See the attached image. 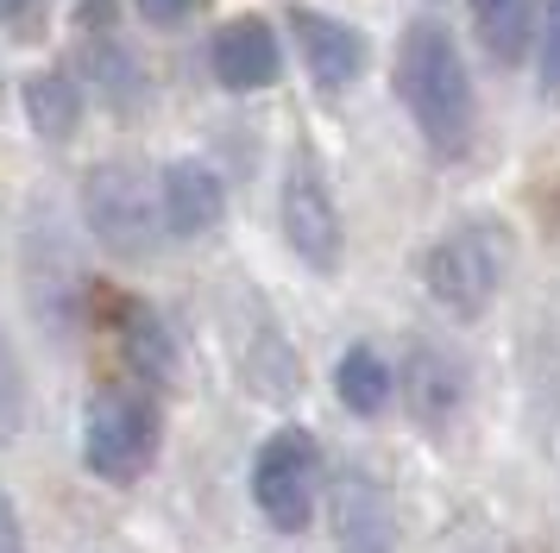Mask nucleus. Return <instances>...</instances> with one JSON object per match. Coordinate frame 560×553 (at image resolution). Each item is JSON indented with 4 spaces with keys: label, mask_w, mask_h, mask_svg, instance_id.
<instances>
[{
    "label": "nucleus",
    "mask_w": 560,
    "mask_h": 553,
    "mask_svg": "<svg viewBox=\"0 0 560 553\" xmlns=\"http://www.w3.org/2000/svg\"><path fill=\"white\" fill-rule=\"evenodd\" d=\"M397 95H404L409 120L422 132V145L441 164H459L472 151L479 132V95H472V75L459 57L454 32L434 20H409L404 45H397Z\"/></svg>",
    "instance_id": "obj_1"
},
{
    "label": "nucleus",
    "mask_w": 560,
    "mask_h": 553,
    "mask_svg": "<svg viewBox=\"0 0 560 553\" xmlns=\"http://www.w3.org/2000/svg\"><path fill=\"white\" fill-rule=\"evenodd\" d=\"M164 415H158L152 384H102L82 409V466L102 484H139L152 472Z\"/></svg>",
    "instance_id": "obj_2"
},
{
    "label": "nucleus",
    "mask_w": 560,
    "mask_h": 553,
    "mask_svg": "<svg viewBox=\"0 0 560 553\" xmlns=\"http://www.w3.org/2000/svg\"><path fill=\"white\" fill-rule=\"evenodd\" d=\"M504 264H510V233L498 221L472 214V221H454L429 246L422 283H429V296L441 302L447 315L479 321L485 308L498 302V290H504Z\"/></svg>",
    "instance_id": "obj_3"
},
{
    "label": "nucleus",
    "mask_w": 560,
    "mask_h": 553,
    "mask_svg": "<svg viewBox=\"0 0 560 553\" xmlns=\"http://www.w3.org/2000/svg\"><path fill=\"white\" fill-rule=\"evenodd\" d=\"M82 221L114 258H152L158 239L171 233L164 226V196L127 157H107V164L82 176Z\"/></svg>",
    "instance_id": "obj_4"
},
{
    "label": "nucleus",
    "mask_w": 560,
    "mask_h": 553,
    "mask_svg": "<svg viewBox=\"0 0 560 553\" xmlns=\"http://www.w3.org/2000/svg\"><path fill=\"white\" fill-rule=\"evenodd\" d=\"M322 491V447L308 427H278L253 459V503L278 534H303Z\"/></svg>",
    "instance_id": "obj_5"
},
{
    "label": "nucleus",
    "mask_w": 560,
    "mask_h": 553,
    "mask_svg": "<svg viewBox=\"0 0 560 553\" xmlns=\"http://www.w3.org/2000/svg\"><path fill=\"white\" fill-rule=\"evenodd\" d=\"M278 214H283V239L290 251L303 258L308 271H340V251H347V226H340V208H334V189H328V170L308 145L290 151L283 164V196H278Z\"/></svg>",
    "instance_id": "obj_6"
},
{
    "label": "nucleus",
    "mask_w": 560,
    "mask_h": 553,
    "mask_svg": "<svg viewBox=\"0 0 560 553\" xmlns=\"http://www.w3.org/2000/svg\"><path fill=\"white\" fill-rule=\"evenodd\" d=\"M328 516L340 553H397V503L372 472H334Z\"/></svg>",
    "instance_id": "obj_7"
},
{
    "label": "nucleus",
    "mask_w": 560,
    "mask_h": 553,
    "mask_svg": "<svg viewBox=\"0 0 560 553\" xmlns=\"http://www.w3.org/2000/svg\"><path fill=\"white\" fill-rule=\"evenodd\" d=\"M290 38H296V50H303V63H308L322 95L353 89L359 75H365V63H372L365 32L347 20H334V13H322V7H290Z\"/></svg>",
    "instance_id": "obj_8"
},
{
    "label": "nucleus",
    "mask_w": 560,
    "mask_h": 553,
    "mask_svg": "<svg viewBox=\"0 0 560 553\" xmlns=\"http://www.w3.org/2000/svg\"><path fill=\"white\" fill-rule=\"evenodd\" d=\"M208 70H214V82H221L228 95H258V89H271L283 75V38L271 32V20L240 13V20H228L214 32Z\"/></svg>",
    "instance_id": "obj_9"
},
{
    "label": "nucleus",
    "mask_w": 560,
    "mask_h": 553,
    "mask_svg": "<svg viewBox=\"0 0 560 553\" xmlns=\"http://www.w3.org/2000/svg\"><path fill=\"white\" fill-rule=\"evenodd\" d=\"M158 196H164V226H171L177 239H202V233H214L221 214H228V183L208 170L202 157H177V164H164Z\"/></svg>",
    "instance_id": "obj_10"
},
{
    "label": "nucleus",
    "mask_w": 560,
    "mask_h": 553,
    "mask_svg": "<svg viewBox=\"0 0 560 553\" xmlns=\"http://www.w3.org/2000/svg\"><path fill=\"white\" fill-rule=\"evenodd\" d=\"M114 340H120V358L132 365L139 384L164 390L177 377V340H171V327H164V315L152 302H139V296L114 302Z\"/></svg>",
    "instance_id": "obj_11"
},
{
    "label": "nucleus",
    "mask_w": 560,
    "mask_h": 553,
    "mask_svg": "<svg viewBox=\"0 0 560 553\" xmlns=\"http://www.w3.org/2000/svg\"><path fill=\"white\" fill-rule=\"evenodd\" d=\"M77 70L114 114H139V107H145V70H139V57H132L114 32H89V38H82Z\"/></svg>",
    "instance_id": "obj_12"
},
{
    "label": "nucleus",
    "mask_w": 560,
    "mask_h": 553,
    "mask_svg": "<svg viewBox=\"0 0 560 553\" xmlns=\"http://www.w3.org/2000/svg\"><path fill=\"white\" fill-rule=\"evenodd\" d=\"M404 397H409V409H416L422 427H447L459 409V365L441 346L416 340L404 358Z\"/></svg>",
    "instance_id": "obj_13"
},
{
    "label": "nucleus",
    "mask_w": 560,
    "mask_h": 553,
    "mask_svg": "<svg viewBox=\"0 0 560 553\" xmlns=\"http://www.w3.org/2000/svg\"><path fill=\"white\" fill-rule=\"evenodd\" d=\"M20 101H26V120L45 145H70L82 126V82L70 70H32L20 82Z\"/></svg>",
    "instance_id": "obj_14"
},
{
    "label": "nucleus",
    "mask_w": 560,
    "mask_h": 553,
    "mask_svg": "<svg viewBox=\"0 0 560 553\" xmlns=\"http://www.w3.org/2000/svg\"><path fill=\"white\" fill-rule=\"evenodd\" d=\"M390 390H397V372H390V358L378 346H347L340 352V365H334V397L347 402L353 415H384L390 409Z\"/></svg>",
    "instance_id": "obj_15"
},
{
    "label": "nucleus",
    "mask_w": 560,
    "mask_h": 553,
    "mask_svg": "<svg viewBox=\"0 0 560 553\" xmlns=\"http://www.w3.org/2000/svg\"><path fill=\"white\" fill-rule=\"evenodd\" d=\"M472 13H479L485 50L498 63H516L529 50V0H472Z\"/></svg>",
    "instance_id": "obj_16"
},
{
    "label": "nucleus",
    "mask_w": 560,
    "mask_h": 553,
    "mask_svg": "<svg viewBox=\"0 0 560 553\" xmlns=\"http://www.w3.org/2000/svg\"><path fill=\"white\" fill-rule=\"evenodd\" d=\"M20 427H26V365L0 327V440H13Z\"/></svg>",
    "instance_id": "obj_17"
},
{
    "label": "nucleus",
    "mask_w": 560,
    "mask_h": 553,
    "mask_svg": "<svg viewBox=\"0 0 560 553\" xmlns=\"http://www.w3.org/2000/svg\"><path fill=\"white\" fill-rule=\"evenodd\" d=\"M541 89L560 95V0H548V20H541Z\"/></svg>",
    "instance_id": "obj_18"
},
{
    "label": "nucleus",
    "mask_w": 560,
    "mask_h": 553,
    "mask_svg": "<svg viewBox=\"0 0 560 553\" xmlns=\"http://www.w3.org/2000/svg\"><path fill=\"white\" fill-rule=\"evenodd\" d=\"M139 7V20H152V25H183L202 0H132Z\"/></svg>",
    "instance_id": "obj_19"
},
{
    "label": "nucleus",
    "mask_w": 560,
    "mask_h": 553,
    "mask_svg": "<svg viewBox=\"0 0 560 553\" xmlns=\"http://www.w3.org/2000/svg\"><path fill=\"white\" fill-rule=\"evenodd\" d=\"M38 20H45V0H0V25L7 32H32Z\"/></svg>",
    "instance_id": "obj_20"
},
{
    "label": "nucleus",
    "mask_w": 560,
    "mask_h": 553,
    "mask_svg": "<svg viewBox=\"0 0 560 553\" xmlns=\"http://www.w3.org/2000/svg\"><path fill=\"white\" fill-rule=\"evenodd\" d=\"M0 553H26V534H20V509L7 497V484H0Z\"/></svg>",
    "instance_id": "obj_21"
}]
</instances>
